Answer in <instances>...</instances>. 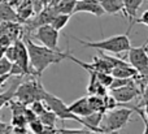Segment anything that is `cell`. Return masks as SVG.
<instances>
[{"label": "cell", "mask_w": 148, "mask_h": 134, "mask_svg": "<svg viewBox=\"0 0 148 134\" xmlns=\"http://www.w3.org/2000/svg\"><path fill=\"white\" fill-rule=\"evenodd\" d=\"M5 52H7V47L0 46V60L5 57Z\"/></svg>", "instance_id": "cell-29"}, {"label": "cell", "mask_w": 148, "mask_h": 134, "mask_svg": "<svg viewBox=\"0 0 148 134\" xmlns=\"http://www.w3.org/2000/svg\"><path fill=\"white\" fill-rule=\"evenodd\" d=\"M38 119L40 120L42 124H44L46 126L56 128V122H57V120H59V117L56 116V113H55V112H52L51 109L48 108L43 115H40Z\"/></svg>", "instance_id": "cell-19"}, {"label": "cell", "mask_w": 148, "mask_h": 134, "mask_svg": "<svg viewBox=\"0 0 148 134\" xmlns=\"http://www.w3.org/2000/svg\"><path fill=\"white\" fill-rule=\"evenodd\" d=\"M123 5H125V10H126V18L129 20V29L127 33H130L131 27H133L134 22L136 20V13L138 9L140 8L143 0H122Z\"/></svg>", "instance_id": "cell-11"}, {"label": "cell", "mask_w": 148, "mask_h": 134, "mask_svg": "<svg viewBox=\"0 0 148 134\" xmlns=\"http://www.w3.org/2000/svg\"><path fill=\"white\" fill-rule=\"evenodd\" d=\"M12 128L14 126H29V121L26 120L25 115H12Z\"/></svg>", "instance_id": "cell-21"}, {"label": "cell", "mask_w": 148, "mask_h": 134, "mask_svg": "<svg viewBox=\"0 0 148 134\" xmlns=\"http://www.w3.org/2000/svg\"><path fill=\"white\" fill-rule=\"evenodd\" d=\"M13 134H27L29 133V126H14L12 128Z\"/></svg>", "instance_id": "cell-27"}, {"label": "cell", "mask_w": 148, "mask_h": 134, "mask_svg": "<svg viewBox=\"0 0 148 134\" xmlns=\"http://www.w3.org/2000/svg\"><path fill=\"white\" fill-rule=\"evenodd\" d=\"M10 130H12V125L1 121V119H0V134H7Z\"/></svg>", "instance_id": "cell-26"}, {"label": "cell", "mask_w": 148, "mask_h": 134, "mask_svg": "<svg viewBox=\"0 0 148 134\" xmlns=\"http://www.w3.org/2000/svg\"><path fill=\"white\" fill-rule=\"evenodd\" d=\"M96 1H99V3H103V1H104V0H96Z\"/></svg>", "instance_id": "cell-31"}, {"label": "cell", "mask_w": 148, "mask_h": 134, "mask_svg": "<svg viewBox=\"0 0 148 134\" xmlns=\"http://www.w3.org/2000/svg\"><path fill=\"white\" fill-rule=\"evenodd\" d=\"M142 98H143V102H142V103H148V81L146 83V87H144V90H143Z\"/></svg>", "instance_id": "cell-28"}, {"label": "cell", "mask_w": 148, "mask_h": 134, "mask_svg": "<svg viewBox=\"0 0 148 134\" xmlns=\"http://www.w3.org/2000/svg\"><path fill=\"white\" fill-rule=\"evenodd\" d=\"M134 23H142V25L148 26V10H144L139 18H136Z\"/></svg>", "instance_id": "cell-25"}, {"label": "cell", "mask_w": 148, "mask_h": 134, "mask_svg": "<svg viewBox=\"0 0 148 134\" xmlns=\"http://www.w3.org/2000/svg\"><path fill=\"white\" fill-rule=\"evenodd\" d=\"M127 61L139 74L146 77L148 74V41L139 47H131L127 52Z\"/></svg>", "instance_id": "cell-6"}, {"label": "cell", "mask_w": 148, "mask_h": 134, "mask_svg": "<svg viewBox=\"0 0 148 134\" xmlns=\"http://www.w3.org/2000/svg\"><path fill=\"white\" fill-rule=\"evenodd\" d=\"M110 95H112L121 106V104H126V103H129V102L134 100V99L138 98V96H142L143 93H142L140 87L136 85V82L134 81L133 83H130V85H127V86L110 90Z\"/></svg>", "instance_id": "cell-8"}, {"label": "cell", "mask_w": 148, "mask_h": 134, "mask_svg": "<svg viewBox=\"0 0 148 134\" xmlns=\"http://www.w3.org/2000/svg\"><path fill=\"white\" fill-rule=\"evenodd\" d=\"M70 17H72L70 14H62V13H57V14L53 17V20L51 21V23H49V25L53 26L56 30L60 31V30H62V29H64L65 26L68 25Z\"/></svg>", "instance_id": "cell-18"}, {"label": "cell", "mask_w": 148, "mask_h": 134, "mask_svg": "<svg viewBox=\"0 0 148 134\" xmlns=\"http://www.w3.org/2000/svg\"><path fill=\"white\" fill-rule=\"evenodd\" d=\"M110 74L114 78H135L139 76V72L135 68L131 67L130 64H127V65H122V67L114 68Z\"/></svg>", "instance_id": "cell-14"}, {"label": "cell", "mask_w": 148, "mask_h": 134, "mask_svg": "<svg viewBox=\"0 0 148 134\" xmlns=\"http://www.w3.org/2000/svg\"><path fill=\"white\" fill-rule=\"evenodd\" d=\"M103 9L105 13L108 14H118L122 13L123 17L126 18V10H125V5H123L122 0H104L101 3Z\"/></svg>", "instance_id": "cell-13"}, {"label": "cell", "mask_w": 148, "mask_h": 134, "mask_svg": "<svg viewBox=\"0 0 148 134\" xmlns=\"http://www.w3.org/2000/svg\"><path fill=\"white\" fill-rule=\"evenodd\" d=\"M134 113V109L130 107L121 106V108H116L112 111H108L104 115V119L101 122V130L103 134H110L116 133L125 128L127 122L130 121L131 116Z\"/></svg>", "instance_id": "cell-3"}, {"label": "cell", "mask_w": 148, "mask_h": 134, "mask_svg": "<svg viewBox=\"0 0 148 134\" xmlns=\"http://www.w3.org/2000/svg\"><path fill=\"white\" fill-rule=\"evenodd\" d=\"M81 12L91 13V14L96 16V17H101V16L105 14L101 3L96 1V0H81V1H77L74 13H81Z\"/></svg>", "instance_id": "cell-9"}, {"label": "cell", "mask_w": 148, "mask_h": 134, "mask_svg": "<svg viewBox=\"0 0 148 134\" xmlns=\"http://www.w3.org/2000/svg\"><path fill=\"white\" fill-rule=\"evenodd\" d=\"M88 100H90V104H91L92 109H94V112H101V113H107L104 96L90 95V96H88Z\"/></svg>", "instance_id": "cell-17"}, {"label": "cell", "mask_w": 148, "mask_h": 134, "mask_svg": "<svg viewBox=\"0 0 148 134\" xmlns=\"http://www.w3.org/2000/svg\"><path fill=\"white\" fill-rule=\"evenodd\" d=\"M17 20H18V13H16L9 4H7V3L0 4V21L1 22H4V21L17 22Z\"/></svg>", "instance_id": "cell-15"}, {"label": "cell", "mask_w": 148, "mask_h": 134, "mask_svg": "<svg viewBox=\"0 0 148 134\" xmlns=\"http://www.w3.org/2000/svg\"><path fill=\"white\" fill-rule=\"evenodd\" d=\"M12 67H13V63H10L7 57L0 60V77H4V76L10 74Z\"/></svg>", "instance_id": "cell-20"}, {"label": "cell", "mask_w": 148, "mask_h": 134, "mask_svg": "<svg viewBox=\"0 0 148 134\" xmlns=\"http://www.w3.org/2000/svg\"><path fill=\"white\" fill-rule=\"evenodd\" d=\"M3 3H4V0H0V4H3Z\"/></svg>", "instance_id": "cell-33"}, {"label": "cell", "mask_w": 148, "mask_h": 134, "mask_svg": "<svg viewBox=\"0 0 148 134\" xmlns=\"http://www.w3.org/2000/svg\"><path fill=\"white\" fill-rule=\"evenodd\" d=\"M44 91L46 89L40 83V80L38 77H33L30 81H23L18 86L14 98L26 106H30L36 100H43Z\"/></svg>", "instance_id": "cell-4"}, {"label": "cell", "mask_w": 148, "mask_h": 134, "mask_svg": "<svg viewBox=\"0 0 148 134\" xmlns=\"http://www.w3.org/2000/svg\"><path fill=\"white\" fill-rule=\"evenodd\" d=\"M21 26L17 22H0V36H9L13 41H18L21 35Z\"/></svg>", "instance_id": "cell-12"}, {"label": "cell", "mask_w": 148, "mask_h": 134, "mask_svg": "<svg viewBox=\"0 0 148 134\" xmlns=\"http://www.w3.org/2000/svg\"><path fill=\"white\" fill-rule=\"evenodd\" d=\"M77 5V0H61L56 7H52L56 13H62V14H70L72 16L74 13Z\"/></svg>", "instance_id": "cell-16"}, {"label": "cell", "mask_w": 148, "mask_h": 134, "mask_svg": "<svg viewBox=\"0 0 148 134\" xmlns=\"http://www.w3.org/2000/svg\"><path fill=\"white\" fill-rule=\"evenodd\" d=\"M59 38H60V31L56 30L53 26L51 25H43L39 26L35 31V39L39 41L43 46L48 47L51 49H59Z\"/></svg>", "instance_id": "cell-7"}, {"label": "cell", "mask_w": 148, "mask_h": 134, "mask_svg": "<svg viewBox=\"0 0 148 134\" xmlns=\"http://www.w3.org/2000/svg\"><path fill=\"white\" fill-rule=\"evenodd\" d=\"M43 102L46 103V106L48 107L52 112L56 113V116L59 117L61 121H65V120H74V121L79 122L81 125H84L83 119L75 116V115L69 109V106H66L59 96L53 95V94L48 93V91L46 90L43 94Z\"/></svg>", "instance_id": "cell-5"}, {"label": "cell", "mask_w": 148, "mask_h": 134, "mask_svg": "<svg viewBox=\"0 0 148 134\" xmlns=\"http://www.w3.org/2000/svg\"><path fill=\"white\" fill-rule=\"evenodd\" d=\"M77 1H81V0H77Z\"/></svg>", "instance_id": "cell-34"}, {"label": "cell", "mask_w": 148, "mask_h": 134, "mask_svg": "<svg viewBox=\"0 0 148 134\" xmlns=\"http://www.w3.org/2000/svg\"><path fill=\"white\" fill-rule=\"evenodd\" d=\"M7 134H13V132H12V130H10V132H8Z\"/></svg>", "instance_id": "cell-32"}, {"label": "cell", "mask_w": 148, "mask_h": 134, "mask_svg": "<svg viewBox=\"0 0 148 134\" xmlns=\"http://www.w3.org/2000/svg\"><path fill=\"white\" fill-rule=\"evenodd\" d=\"M74 41L81 43L84 47H90V48H96L101 52H112V54H121V52H129L131 46L130 38H129V33L126 34H118V35L109 36L107 39H101V41L96 42H88L79 39L77 36L72 35Z\"/></svg>", "instance_id": "cell-2"}, {"label": "cell", "mask_w": 148, "mask_h": 134, "mask_svg": "<svg viewBox=\"0 0 148 134\" xmlns=\"http://www.w3.org/2000/svg\"><path fill=\"white\" fill-rule=\"evenodd\" d=\"M29 129H30V132L33 134H42V132H43V129H44V124H42L40 120L36 119L35 121L29 124Z\"/></svg>", "instance_id": "cell-22"}, {"label": "cell", "mask_w": 148, "mask_h": 134, "mask_svg": "<svg viewBox=\"0 0 148 134\" xmlns=\"http://www.w3.org/2000/svg\"><path fill=\"white\" fill-rule=\"evenodd\" d=\"M134 108V111H136L138 112V115L142 117V120H143V122H144V132L143 134H148V120H147V117H146V115H144V112H143V109H140V107H133Z\"/></svg>", "instance_id": "cell-24"}, {"label": "cell", "mask_w": 148, "mask_h": 134, "mask_svg": "<svg viewBox=\"0 0 148 134\" xmlns=\"http://www.w3.org/2000/svg\"><path fill=\"white\" fill-rule=\"evenodd\" d=\"M23 42L26 43L29 49V55H30V64L31 68L35 70L36 76L40 78L42 73L52 64H59L62 60L69 59L70 51L66 48L65 51H56V49H51L48 47L43 46V44H38L33 41V39L25 38Z\"/></svg>", "instance_id": "cell-1"}, {"label": "cell", "mask_w": 148, "mask_h": 134, "mask_svg": "<svg viewBox=\"0 0 148 134\" xmlns=\"http://www.w3.org/2000/svg\"><path fill=\"white\" fill-rule=\"evenodd\" d=\"M92 130L90 129H65V128H59V134H91Z\"/></svg>", "instance_id": "cell-23"}, {"label": "cell", "mask_w": 148, "mask_h": 134, "mask_svg": "<svg viewBox=\"0 0 148 134\" xmlns=\"http://www.w3.org/2000/svg\"><path fill=\"white\" fill-rule=\"evenodd\" d=\"M69 109L75 115V116L82 117V119L94 113V109H92L91 104H90L88 96H82V98L77 99L75 102H73L72 104H69Z\"/></svg>", "instance_id": "cell-10"}, {"label": "cell", "mask_w": 148, "mask_h": 134, "mask_svg": "<svg viewBox=\"0 0 148 134\" xmlns=\"http://www.w3.org/2000/svg\"><path fill=\"white\" fill-rule=\"evenodd\" d=\"M142 106L144 107L143 112H144V115H146V117H147V120H148V103H142Z\"/></svg>", "instance_id": "cell-30"}]
</instances>
